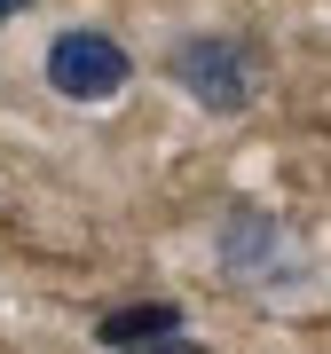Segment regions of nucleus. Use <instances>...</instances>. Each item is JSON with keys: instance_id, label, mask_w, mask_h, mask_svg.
Here are the masks:
<instances>
[{"instance_id": "nucleus-6", "label": "nucleus", "mask_w": 331, "mask_h": 354, "mask_svg": "<svg viewBox=\"0 0 331 354\" xmlns=\"http://www.w3.org/2000/svg\"><path fill=\"white\" fill-rule=\"evenodd\" d=\"M150 354H197V346H174V339H166V346H150Z\"/></svg>"}, {"instance_id": "nucleus-4", "label": "nucleus", "mask_w": 331, "mask_h": 354, "mask_svg": "<svg viewBox=\"0 0 331 354\" xmlns=\"http://www.w3.org/2000/svg\"><path fill=\"white\" fill-rule=\"evenodd\" d=\"M268 252H276V228L260 213H229V228H221V268H260Z\"/></svg>"}, {"instance_id": "nucleus-3", "label": "nucleus", "mask_w": 331, "mask_h": 354, "mask_svg": "<svg viewBox=\"0 0 331 354\" xmlns=\"http://www.w3.org/2000/svg\"><path fill=\"white\" fill-rule=\"evenodd\" d=\"M95 339H102V346H166V339H181V307H166V299H150V307H111V315L95 323Z\"/></svg>"}, {"instance_id": "nucleus-2", "label": "nucleus", "mask_w": 331, "mask_h": 354, "mask_svg": "<svg viewBox=\"0 0 331 354\" xmlns=\"http://www.w3.org/2000/svg\"><path fill=\"white\" fill-rule=\"evenodd\" d=\"M127 79H134V55L118 48L111 32L71 24V32L48 39V87H55V95H71V102H111Z\"/></svg>"}, {"instance_id": "nucleus-5", "label": "nucleus", "mask_w": 331, "mask_h": 354, "mask_svg": "<svg viewBox=\"0 0 331 354\" xmlns=\"http://www.w3.org/2000/svg\"><path fill=\"white\" fill-rule=\"evenodd\" d=\"M8 16H24V0H0V24H8Z\"/></svg>"}, {"instance_id": "nucleus-1", "label": "nucleus", "mask_w": 331, "mask_h": 354, "mask_svg": "<svg viewBox=\"0 0 331 354\" xmlns=\"http://www.w3.org/2000/svg\"><path fill=\"white\" fill-rule=\"evenodd\" d=\"M166 79H174L181 95H197L205 111H253V95H260V55L244 48L237 32H190V39H174V55H166Z\"/></svg>"}]
</instances>
